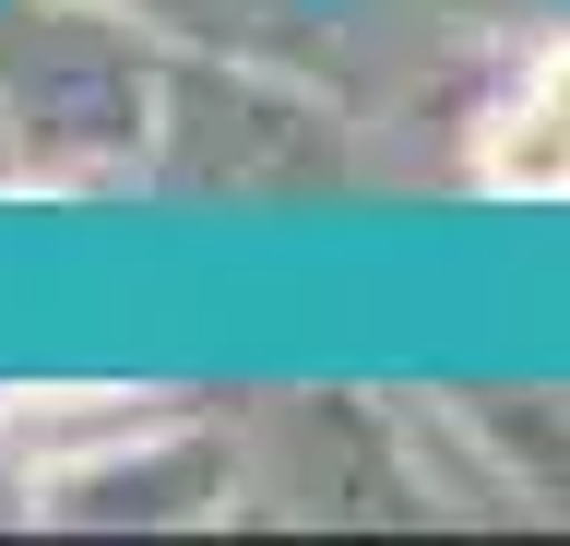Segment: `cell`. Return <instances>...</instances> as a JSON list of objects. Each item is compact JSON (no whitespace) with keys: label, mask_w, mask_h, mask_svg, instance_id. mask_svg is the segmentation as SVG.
Listing matches in <instances>:
<instances>
[{"label":"cell","mask_w":570,"mask_h":546,"mask_svg":"<svg viewBox=\"0 0 570 546\" xmlns=\"http://www.w3.org/2000/svg\"><path fill=\"white\" fill-rule=\"evenodd\" d=\"M475 179L511 202H570V48L534 60L523 96H499V119L475 131Z\"/></svg>","instance_id":"obj_1"}]
</instances>
